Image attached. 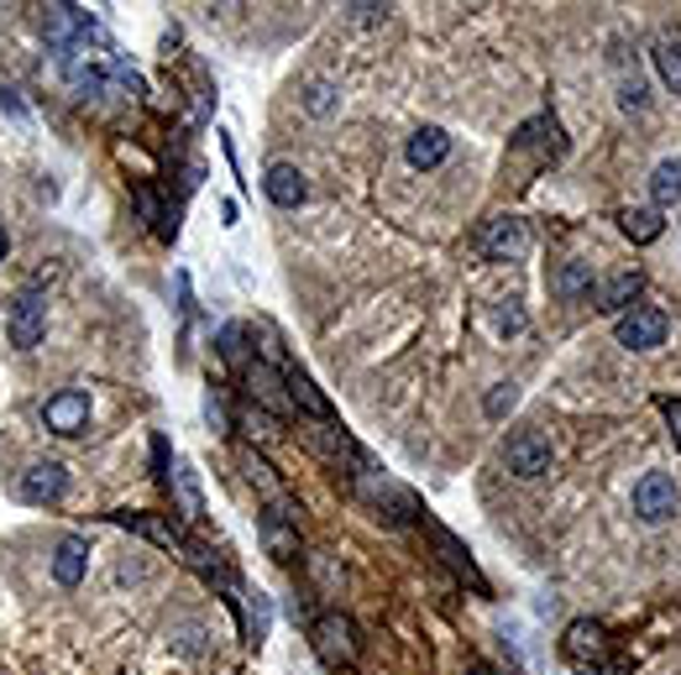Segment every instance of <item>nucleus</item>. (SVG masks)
<instances>
[{
	"instance_id": "obj_2",
	"label": "nucleus",
	"mask_w": 681,
	"mask_h": 675,
	"mask_svg": "<svg viewBox=\"0 0 681 675\" xmlns=\"http://www.w3.org/2000/svg\"><path fill=\"white\" fill-rule=\"evenodd\" d=\"M551 461H556V451H551V440H545L541 430H514V435L503 440V466H509L520 482L545 477Z\"/></svg>"
},
{
	"instance_id": "obj_33",
	"label": "nucleus",
	"mask_w": 681,
	"mask_h": 675,
	"mask_svg": "<svg viewBox=\"0 0 681 675\" xmlns=\"http://www.w3.org/2000/svg\"><path fill=\"white\" fill-rule=\"evenodd\" d=\"M472 675H488V671H472Z\"/></svg>"
},
{
	"instance_id": "obj_6",
	"label": "nucleus",
	"mask_w": 681,
	"mask_h": 675,
	"mask_svg": "<svg viewBox=\"0 0 681 675\" xmlns=\"http://www.w3.org/2000/svg\"><path fill=\"white\" fill-rule=\"evenodd\" d=\"M315 650H321L325 665H357L362 644H357V623L346 613H325L315 623Z\"/></svg>"
},
{
	"instance_id": "obj_9",
	"label": "nucleus",
	"mask_w": 681,
	"mask_h": 675,
	"mask_svg": "<svg viewBox=\"0 0 681 675\" xmlns=\"http://www.w3.org/2000/svg\"><path fill=\"white\" fill-rule=\"evenodd\" d=\"M63 487H69V466L63 461H38L21 472V497L27 503H59Z\"/></svg>"
},
{
	"instance_id": "obj_22",
	"label": "nucleus",
	"mask_w": 681,
	"mask_h": 675,
	"mask_svg": "<svg viewBox=\"0 0 681 675\" xmlns=\"http://www.w3.org/2000/svg\"><path fill=\"white\" fill-rule=\"evenodd\" d=\"M436 545H441L446 566H451V571H457L461 581H472L478 592H488V581L478 577V566H472V556H467V550H461V545H457V539H451V535H446V529H436Z\"/></svg>"
},
{
	"instance_id": "obj_32",
	"label": "nucleus",
	"mask_w": 681,
	"mask_h": 675,
	"mask_svg": "<svg viewBox=\"0 0 681 675\" xmlns=\"http://www.w3.org/2000/svg\"><path fill=\"white\" fill-rule=\"evenodd\" d=\"M603 675H624V671H619V665H608V671H603Z\"/></svg>"
},
{
	"instance_id": "obj_23",
	"label": "nucleus",
	"mask_w": 681,
	"mask_h": 675,
	"mask_svg": "<svg viewBox=\"0 0 681 675\" xmlns=\"http://www.w3.org/2000/svg\"><path fill=\"white\" fill-rule=\"evenodd\" d=\"M168 482H174V487H179V508H184V518H200L205 514V497H200V482H195V472H189V466H174V472H168Z\"/></svg>"
},
{
	"instance_id": "obj_11",
	"label": "nucleus",
	"mask_w": 681,
	"mask_h": 675,
	"mask_svg": "<svg viewBox=\"0 0 681 675\" xmlns=\"http://www.w3.org/2000/svg\"><path fill=\"white\" fill-rule=\"evenodd\" d=\"M262 189H268V199L283 204V210H300L304 199H310V183H304V173L294 168V162H273L268 179H262Z\"/></svg>"
},
{
	"instance_id": "obj_12",
	"label": "nucleus",
	"mask_w": 681,
	"mask_h": 675,
	"mask_svg": "<svg viewBox=\"0 0 681 675\" xmlns=\"http://www.w3.org/2000/svg\"><path fill=\"white\" fill-rule=\"evenodd\" d=\"M241 382H247V393L258 398L262 409H273V414H289V409H294V403H289V388H283V378L273 372V367L252 361V367L241 372Z\"/></svg>"
},
{
	"instance_id": "obj_19",
	"label": "nucleus",
	"mask_w": 681,
	"mask_h": 675,
	"mask_svg": "<svg viewBox=\"0 0 681 675\" xmlns=\"http://www.w3.org/2000/svg\"><path fill=\"white\" fill-rule=\"evenodd\" d=\"M566 655L587 671V655H593V660L603 655V629H598V623H587V618H582V623H572V629H566Z\"/></svg>"
},
{
	"instance_id": "obj_26",
	"label": "nucleus",
	"mask_w": 681,
	"mask_h": 675,
	"mask_svg": "<svg viewBox=\"0 0 681 675\" xmlns=\"http://www.w3.org/2000/svg\"><path fill=\"white\" fill-rule=\"evenodd\" d=\"M304 110H310V116H331V110H336V84L315 74V80L304 84Z\"/></svg>"
},
{
	"instance_id": "obj_3",
	"label": "nucleus",
	"mask_w": 681,
	"mask_h": 675,
	"mask_svg": "<svg viewBox=\"0 0 681 675\" xmlns=\"http://www.w3.org/2000/svg\"><path fill=\"white\" fill-rule=\"evenodd\" d=\"M666 330H671V319H666V309H656V304H635V309H624L619 319H614V336H619L624 351H650V346H661Z\"/></svg>"
},
{
	"instance_id": "obj_18",
	"label": "nucleus",
	"mask_w": 681,
	"mask_h": 675,
	"mask_svg": "<svg viewBox=\"0 0 681 675\" xmlns=\"http://www.w3.org/2000/svg\"><path fill=\"white\" fill-rule=\"evenodd\" d=\"M650 199H656V210H671V204L681 199V158L656 162V173H650Z\"/></svg>"
},
{
	"instance_id": "obj_15",
	"label": "nucleus",
	"mask_w": 681,
	"mask_h": 675,
	"mask_svg": "<svg viewBox=\"0 0 681 675\" xmlns=\"http://www.w3.org/2000/svg\"><path fill=\"white\" fill-rule=\"evenodd\" d=\"M283 388H289V403H294V409H304V414L310 419H331V403H325L321 398V388H315V382L304 378L300 367H283Z\"/></svg>"
},
{
	"instance_id": "obj_24",
	"label": "nucleus",
	"mask_w": 681,
	"mask_h": 675,
	"mask_svg": "<svg viewBox=\"0 0 681 675\" xmlns=\"http://www.w3.org/2000/svg\"><path fill=\"white\" fill-rule=\"evenodd\" d=\"M650 59H656V74H661L666 89H681V42L677 38H661Z\"/></svg>"
},
{
	"instance_id": "obj_29",
	"label": "nucleus",
	"mask_w": 681,
	"mask_h": 675,
	"mask_svg": "<svg viewBox=\"0 0 681 675\" xmlns=\"http://www.w3.org/2000/svg\"><path fill=\"white\" fill-rule=\"evenodd\" d=\"M661 414H666V424H671V440H677V451H681V398H661Z\"/></svg>"
},
{
	"instance_id": "obj_21",
	"label": "nucleus",
	"mask_w": 681,
	"mask_h": 675,
	"mask_svg": "<svg viewBox=\"0 0 681 675\" xmlns=\"http://www.w3.org/2000/svg\"><path fill=\"white\" fill-rule=\"evenodd\" d=\"M132 199H137L142 220L153 225V236H163V241H174V236H179V220H174V215H168V210H163L153 189H137V194H132Z\"/></svg>"
},
{
	"instance_id": "obj_20",
	"label": "nucleus",
	"mask_w": 681,
	"mask_h": 675,
	"mask_svg": "<svg viewBox=\"0 0 681 675\" xmlns=\"http://www.w3.org/2000/svg\"><path fill=\"white\" fill-rule=\"evenodd\" d=\"M619 225H624V236L640 241V246H650V241L666 231V220H661V210H656V204H650V210H624Z\"/></svg>"
},
{
	"instance_id": "obj_25",
	"label": "nucleus",
	"mask_w": 681,
	"mask_h": 675,
	"mask_svg": "<svg viewBox=\"0 0 681 675\" xmlns=\"http://www.w3.org/2000/svg\"><path fill=\"white\" fill-rule=\"evenodd\" d=\"M221 357L237 367V372H247L252 367V351H247V325H221Z\"/></svg>"
},
{
	"instance_id": "obj_16",
	"label": "nucleus",
	"mask_w": 681,
	"mask_h": 675,
	"mask_svg": "<svg viewBox=\"0 0 681 675\" xmlns=\"http://www.w3.org/2000/svg\"><path fill=\"white\" fill-rule=\"evenodd\" d=\"M640 288H645L640 273H619V278H608V283L598 288V309H603V315H614V319H619L624 309H629V304L640 298Z\"/></svg>"
},
{
	"instance_id": "obj_4",
	"label": "nucleus",
	"mask_w": 681,
	"mask_h": 675,
	"mask_svg": "<svg viewBox=\"0 0 681 675\" xmlns=\"http://www.w3.org/2000/svg\"><path fill=\"white\" fill-rule=\"evenodd\" d=\"M635 514L645 518V524H666V518L681 514V487L671 472H645L640 482H635Z\"/></svg>"
},
{
	"instance_id": "obj_27",
	"label": "nucleus",
	"mask_w": 681,
	"mask_h": 675,
	"mask_svg": "<svg viewBox=\"0 0 681 675\" xmlns=\"http://www.w3.org/2000/svg\"><path fill=\"white\" fill-rule=\"evenodd\" d=\"M619 105H624V110H645V105H650V89H645L640 74L619 84Z\"/></svg>"
},
{
	"instance_id": "obj_1",
	"label": "nucleus",
	"mask_w": 681,
	"mask_h": 675,
	"mask_svg": "<svg viewBox=\"0 0 681 675\" xmlns=\"http://www.w3.org/2000/svg\"><path fill=\"white\" fill-rule=\"evenodd\" d=\"M42 32H48V48H53L59 59H69L74 48H90V42L101 38L95 17H90V11H80V6H48Z\"/></svg>"
},
{
	"instance_id": "obj_7",
	"label": "nucleus",
	"mask_w": 681,
	"mask_h": 675,
	"mask_svg": "<svg viewBox=\"0 0 681 675\" xmlns=\"http://www.w3.org/2000/svg\"><path fill=\"white\" fill-rule=\"evenodd\" d=\"M478 246L488 262H520L524 252H530V225H524L520 215L488 220V231L478 236Z\"/></svg>"
},
{
	"instance_id": "obj_10",
	"label": "nucleus",
	"mask_w": 681,
	"mask_h": 675,
	"mask_svg": "<svg viewBox=\"0 0 681 675\" xmlns=\"http://www.w3.org/2000/svg\"><path fill=\"white\" fill-rule=\"evenodd\" d=\"M404 158H409V168L430 173V168H441V162L451 158V137H446L441 126H420V131L409 137V147H404Z\"/></svg>"
},
{
	"instance_id": "obj_28",
	"label": "nucleus",
	"mask_w": 681,
	"mask_h": 675,
	"mask_svg": "<svg viewBox=\"0 0 681 675\" xmlns=\"http://www.w3.org/2000/svg\"><path fill=\"white\" fill-rule=\"evenodd\" d=\"M514 403H520V388H514V382H499V388L488 393V414H493V419H503V414H509V409H514Z\"/></svg>"
},
{
	"instance_id": "obj_31",
	"label": "nucleus",
	"mask_w": 681,
	"mask_h": 675,
	"mask_svg": "<svg viewBox=\"0 0 681 675\" xmlns=\"http://www.w3.org/2000/svg\"><path fill=\"white\" fill-rule=\"evenodd\" d=\"M6 252H11V236H6V225H0V262H6Z\"/></svg>"
},
{
	"instance_id": "obj_5",
	"label": "nucleus",
	"mask_w": 681,
	"mask_h": 675,
	"mask_svg": "<svg viewBox=\"0 0 681 675\" xmlns=\"http://www.w3.org/2000/svg\"><path fill=\"white\" fill-rule=\"evenodd\" d=\"M6 336H11L17 351H32V346L48 336V298L42 294L11 298V309H6Z\"/></svg>"
},
{
	"instance_id": "obj_8",
	"label": "nucleus",
	"mask_w": 681,
	"mask_h": 675,
	"mask_svg": "<svg viewBox=\"0 0 681 675\" xmlns=\"http://www.w3.org/2000/svg\"><path fill=\"white\" fill-rule=\"evenodd\" d=\"M42 424L53 430V435H84V424H90V393L80 388H63L42 403Z\"/></svg>"
},
{
	"instance_id": "obj_14",
	"label": "nucleus",
	"mask_w": 681,
	"mask_h": 675,
	"mask_svg": "<svg viewBox=\"0 0 681 675\" xmlns=\"http://www.w3.org/2000/svg\"><path fill=\"white\" fill-rule=\"evenodd\" d=\"M84 566H90V545H84L80 535L59 539V550H53V581H59V587H80Z\"/></svg>"
},
{
	"instance_id": "obj_13",
	"label": "nucleus",
	"mask_w": 681,
	"mask_h": 675,
	"mask_svg": "<svg viewBox=\"0 0 681 675\" xmlns=\"http://www.w3.org/2000/svg\"><path fill=\"white\" fill-rule=\"evenodd\" d=\"M262 545H268V556H279V560L300 556V529L289 524L283 508H268V514H262Z\"/></svg>"
},
{
	"instance_id": "obj_17",
	"label": "nucleus",
	"mask_w": 681,
	"mask_h": 675,
	"mask_svg": "<svg viewBox=\"0 0 681 675\" xmlns=\"http://www.w3.org/2000/svg\"><path fill=\"white\" fill-rule=\"evenodd\" d=\"M551 288H556V298H566V304L587 298L593 294V262H562V273L551 278Z\"/></svg>"
},
{
	"instance_id": "obj_30",
	"label": "nucleus",
	"mask_w": 681,
	"mask_h": 675,
	"mask_svg": "<svg viewBox=\"0 0 681 675\" xmlns=\"http://www.w3.org/2000/svg\"><path fill=\"white\" fill-rule=\"evenodd\" d=\"M357 11V21H383L388 17V6H352Z\"/></svg>"
}]
</instances>
